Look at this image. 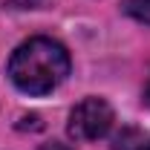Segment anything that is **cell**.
<instances>
[{
    "label": "cell",
    "mask_w": 150,
    "mask_h": 150,
    "mask_svg": "<svg viewBox=\"0 0 150 150\" xmlns=\"http://www.w3.org/2000/svg\"><path fill=\"white\" fill-rule=\"evenodd\" d=\"M40 3H43V0H3L6 9H35Z\"/></svg>",
    "instance_id": "4"
},
{
    "label": "cell",
    "mask_w": 150,
    "mask_h": 150,
    "mask_svg": "<svg viewBox=\"0 0 150 150\" xmlns=\"http://www.w3.org/2000/svg\"><path fill=\"white\" fill-rule=\"evenodd\" d=\"M69 75V52L52 38H29L9 58V78L26 95H46Z\"/></svg>",
    "instance_id": "1"
},
{
    "label": "cell",
    "mask_w": 150,
    "mask_h": 150,
    "mask_svg": "<svg viewBox=\"0 0 150 150\" xmlns=\"http://www.w3.org/2000/svg\"><path fill=\"white\" fill-rule=\"evenodd\" d=\"M144 101H147V107H150V84H147V90H144Z\"/></svg>",
    "instance_id": "5"
},
{
    "label": "cell",
    "mask_w": 150,
    "mask_h": 150,
    "mask_svg": "<svg viewBox=\"0 0 150 150\" xmlns=\"http://www.w3.org/2000/svg\"><path fill=\"white\" fill-rule=\"evenodd\" d=\"M142 150H150V144H142Z\"/></svg>",
    "instance_id": "6"
},
{
    "label": "cell",
    "mask_w": 150,
    "mask_h": 150,
    "mask_svg": "<svg viewBox=\"0 0 150 150\" xmlns=\"http://www.w3.org/2000/svg\"><path fill=\"white\" fill-rule=\"evenodd\" d=\"M110 127H112V107L104 98L90 95L72 107L67 130L75 142H95V139H104Z\"/></svg>",
    "instance_id": "2"
},
{
    "label": "cell",
    "mask_w": 150,
    "mask_h": 150,
    "mask_svg": "<svg viewBox=\"0 0 150 150\" xmlns=\"http://www.w3.org/2000/svg\"><path fill=\"white\" fill-rule=\"evenodd\" d=\"M124 12L139 23H150V0H124Z\"/></svg>",
    "instance_id": "3"
}]
</instances>
